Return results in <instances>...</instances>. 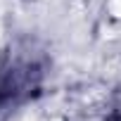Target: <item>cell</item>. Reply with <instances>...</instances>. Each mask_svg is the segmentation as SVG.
<instances>
[{"label": "cell", "mask_w": 121, "mask_h": 121, "mask_svg": "<svg viewBox=\"0 0 121 121\" xmlns=\"http://www.w3.org/2000/svg\"><path fill=\"white\" fill-rule=\"evenodd\" d=\"M45 67L31 50L7 52L0 62V121H7L24 102L38 97Z\"/></svg>", "instance_id": "1"}, {"label": "cell", "mask_w": 121, "mask_h": 121, "mask_svg": "<svg viewBox=\"0 0 121 121\" xmlns=\"http://www.w3.org/2000/svg\"><path fill=\"white\" fill-rule=\"evenodd\" d=\"M104 121H121V107H116V109H112V114L104 119Z\"/></svg>", "instance_id": "2"}]
</instances>
